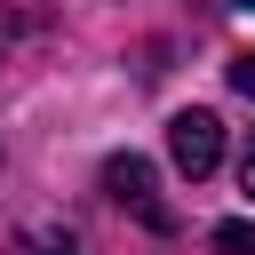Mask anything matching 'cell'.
<instances>
[{
    "label": "cell",
    "instance_id": "1",
    "mask_svg": "<svg viewBox=\"0 0 255 255\" xmlns=\"http://www.w3.org/2000/svg\"><path fill=\"white\" fill-rule=\"evenodd\" d=\"M104 191L135 215V223H151V231H175V215H167V199H159V175H151V159H135V151H120L112 167H104Z\"/></svg>",
    "mask_w": 255,
    "mask_h": 255
},
{
    "label": "cell",
    "instance_id": "2",
    "mask_svg": "<svg viewBox=\"0 0 255 255\" xmlns=\"http://www.w3.org/2000/svg\"><path fill=\"white\" fill-rule=\"evenodd\" d=\"M167 151H175V167H183L191 183H199V175H215V159H223V120H215V112H199V104H191V112H175V120H167Z\"/></svg>",
    "mask_w": 255,
    "mask_h": 255
},
{
    "label": "cell",
    "instance_id": "3",
    "mask_svg": "<svg viewBox=\"0 0 255 255\" xmlns=\"http://www.w3.org/2000/svg\"><path fill=\"white\" fill-rule=\"evenodd\" d=\"M215 247L223 255H255V223H215Z\"/></svg>",
    "mask_w": 255,
    "mask_h": 255
},
{
    "label": "cell",
    "instance_id": "4",
    "mask_svg": "<svg viewBox=\"0 0 255 255\" xmlns=\"http://www.w3.org/2000/svg\"><path fill=\"white\" fill-rule=\"evenodd\" d=\"M231 88H239V96H255V48H239V56H231Z\"/></svg>",
    "mask_w": 255,
    "mask_h": 255
},
{
    "label": "cell",
    "instance_id": "5",
    "mask_svg": "<svg viewBox=\"0 0 255 255\" xmlns=\"http://www.w3.org/2000/svg\"><path fill=\"white\" fill-rule=\"evenodd\" d=\"M24 255H80V247H72V239H48V231H32V239H24Z\"/></svg>",
    "mask_w": 255,
    "mask_h": 255
},
{
    "label": "cell",
    "instance_id": "6",
    "mask_svg": "<svg viewBox=\"0 0 255 255\" xmlns=\"http://www.w3.org/2000/svg\"><path fill=\"white\" fill-rule=\"evenodd\" d=\"M239 183L255 191V128H247V159H239Z\"/></svg>",
    "mask_w": 255,
    "mask_h": 255
},
{
    "label": "cell",
    "instance_id": "7",
    "mask_svg": "<svg viewBox=\"0 0 255 255\" xmlns=\"http://www.w3.org/2000/svg\"><path fill=\"white\" fill-rule=\"evenodd\" d=\"M231 8H255V0H231Z\"/></svg>",
    "mask_w": 255,
    "mask_h": 255
}]
</instances>
